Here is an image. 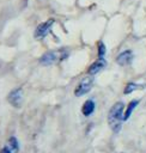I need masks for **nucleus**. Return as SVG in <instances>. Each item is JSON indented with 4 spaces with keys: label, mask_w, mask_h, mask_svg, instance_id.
I'll return each instance as SVG.
<instances>
[{
    "label": "nucleus",
    "mask_w": 146,
    "mask_h": 153,
    "mask_svg": "<svg viewBox=\"0 0 146 153\" xmlns=\"http://www.w3.org/2000/svg\"><path fill=\"white\" fill-rule=\"evenodd\" d=\"M67 56H68V53L65 49L51 50V51H48V53L42 55V57L39 59V63L43 66H50L53 63H56L59 61L65 60Z\"/></svg>",
    "instance_id": "obj_2"
},
{
    "label": "nucleus",
    "mask_w": 146,
    "mask_h": 153,
    "mask_svg": "<svg viewBox=\"0 0 146 153\" xmlns=\"http://www.w3.org/2000/svg\"><path fill=\"white\" fill-rule=\"evenodd\" d=\"M105 66H107L105 59H104V57H99L98 60H96V61L89 67L87 73H89L90 75H95V74H97L98 72H101Z\"/></svg>",
    "instance_id": "obj_6"
},
{
    "label": "nucleus",
    "mask_w": 146,
    "mask_h": 153,
    "mask_svg": "<svg viewBox=\"0 0 146 153\" xmlns=\"http://www.w3.org/2000/svg\"><path fill=\"white\" fill-rule=\"evenodd\" d=\"M8 146L13 149L14 153H17V152L19 151V142L17 141V139H16L14 136H12V137L8 140Z\"/></svg>",
    "instance_id": "obj_11"
},
{
    "label": "nucleus",
    "mask_w": 146,
    "mask_h": 153,
    "mask_svg": "<svg viewBox=\"0 0 146 153\" xmlns=\"http://www.w3.org/2000/svg\"><path fill=\"white\" fill-rule=\"evenodd\" d=\"M140 87H144V86H140V85H138V84H135V82H129V84L126 85L123 93H124V94H129V93H132L133 91H135V90H138V88H140Z\"/></svg>",
    "instance_id": "obj_10"
},
{
    "label": "nucleus",
    "mask_w": 146,
    "mask_h": 153,
    "mask_svg": "<svg viewBox=\"0 0 146 153\" xmlns=\"http://www.w3.org/2000/svg\"><path fill=\"white\" fill-rule=\"evenodd\" d=\"M105 51H107V48H105V44L103 42H99L98 43V56L99 57H103L105 55Z\"/></svg>",
    "instance_id": "obj_12"
},
{
    "label": "nucleus",
    "mask_w": 146,
    "mask_h": 153,
    "mask_svg": "<svg viewBox=\"0 0 146 153\" xmlns=\"http://www.w3.org/2000/svg\"><path fill=\"white\" fill-rule=\"evenodd\" d=\"M92 85H93V79H92L91 76L84 78V79L78 84V86L75 87L74 94H75L77 97H81V96L86 94V93L92 88Z\"/></svg>",
    "instance_id": "obj_3"
},
{
    "label": "nucleus",
    "mask_w": 146,
    "mask_h": 153,
    "mask_svg": "<svg viewBox=\"0 0 146 153\" xmlns=\"http://www.w3.org/2000/svg\"><path fill=\"white\" fill-rule=\"evenodd\" d=\"M8 102L11 105H13L14 108H19L22 105V102H23V91L22 88H14L10 92L8 97H7Z\"/></svg>",
    "instance_id": "obj_5"
},
{
    "label": "nucleus",
    "mask_w": 146,
    "mask_h": 153,
    "mask_svg": "<svg viewBox=\"0 0 146 153\" xmlns=\"http://www.w3.org/2000/svg\"><path fill=\"white\" fill-rule=\"evenodd\" d=\"M133 59V53L132 50H124L122 53H120L116 57V62L120 65V66H126V65H129L130 61Z\"/></svg>",
    "instance_id": "obj_7"
},
{
    "label": "nucleus",
    "mask_w": 146,
    "mask_h": 153,
    "mask_svg": "<svg viewBox=\"0 0 146 153\" xmlns=\"http://www.w3.org/2000/svg\"><path fill=\"white\" fill-rule=\"evenodd\" d=\"M123 108H124L123 103L117 102L111 106L108 114V123L114 133H118L121 129V124L123 121Z\"/></svg>",
    "instance_id": "obj_1"
},
{
    "label": "nucleus",
    "mask_w": 146,
    "mask_h": 153,
    "mask_svg": "<svg viewBox=\"0 0 146 153\" xmlns=\"http://www.w3.org/2000/svg\"><path fill=\"white\" fill-rule=\"evenodd\" d=\"M0 153H14V152H13V149H12L8 145H6V146H4V147L1 148Z\"/></svg>",
    "instance_id": "obj_13"
},
{
    "label": "nucleus",
    "mask_w": 146,
    "mask_h": 153,
    "mask_svg": "<svg viewBox=\"0 0 146 153\" xmlns=\"http://www.w3.org/2000/svg\"><path fill=\"white\" fill-rule=\"evenodd\" d=\"M53 24H54V20H53V19H49V20H47V22L39 24V25L36 27V30H35V38L41 39V38H43V37H45V36L48 35V32L50 31Z\"/></svg>",
    "instance_id": "obj_4"
},
{
    "label": "nucleus",
    "mask_w": 146,
    "mask_h": 153,
    "mask_svg": "<svg viewBox=\"0 0 146 153\" xmlns=\"http://www.w3.org/2000/svg\"><path fill=\"white\" fill-rule=\"evenodd\" d=\"M138 104H139V100H138V99H134V100L129 102V104H128V106H127V110H126L124 114H123V121H127V120L130 117L133 110L136 108Z\"/></svg>",
    "instance_id": "obj_9"
},
{
    "label": "nucleus",
    "mask_w": 146,
    "mask_h": 153,
    "mask_svg": "<svg viewBox=\"0 0 146 153\" xmlns=\"http://www.w3.org/2000/svg\"><path fill=\"white\" fill-rule=\"evenodd\" d=\"M95 108H96V104H95V102L92 100V99H87L84 104H83V108H81V112H83V115L84 116H86V117H89V116H91L92 114H93V111H95Z\"/></svg>",
    "instance_id": "obj_8"
}]
</instances>
